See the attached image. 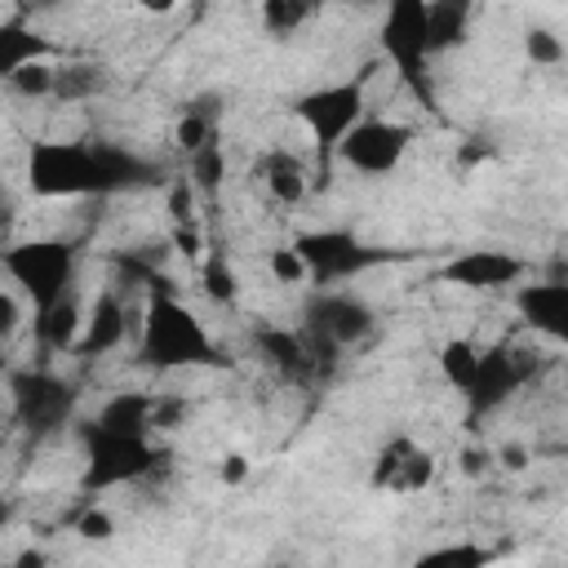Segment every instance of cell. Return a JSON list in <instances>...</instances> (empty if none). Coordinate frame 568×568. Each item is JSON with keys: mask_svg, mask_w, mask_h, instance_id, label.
I'll use <instances>...</instances> for the list:
<instances>
[{"mask_svg": "<svg viewBox=\"0 0 568 568\" xmlns=\"http://www.w3.org/2000/svg\"><path fill=\"white\" fill-rule=\"evenodd\" d=\"M493 559V550H484V546H439V550H426L422 555V564H462V568H479V564H488Z\"/></svg>", "mask_w": 568, "mask_h": 568, "instance_id": "32", "label": "cell"}, {"mask_svg": "<svg viewBox=\"0 0 568 568\" xmlns=\"http://www.w3.org/2000/svg\"><path fill=\"white\" fill-rule=\"evenodd\" d=\"M293 115L297 124L311 133L320 160H328L337 151V142L355 129L359 115H368V71L351 75V80H333V84H315L306 93L293 98Z\"/></svg>", "mask_w": 568, "mask_h": 568, "instance_id": "10", "label": "cell"}, {"mask_svg": "<svg viewBox=\"0 0 568 568\" xmlns=\"http://www.w3.org/2000/svg\"><path fill=\"white\" fill-rule=\"evenodd\" d=\"M515 311L519 320L546 337V342H568V280L550 275V280H519L515 284Z\"/></svg>", "mask_w": 568, "mask_h": 568, "instance_id": "15", "label": "cell"}, {"mask_svg": "<svg viewBox=\"0 0 568 568\" xmlns=\"http://www.w3.org/2000/svg\"><path fill=\"white\" fill-rule=\"evenodd\" d=\"M524 58H528L532 67H559V62H564V40H559V31H550V27H528V31H524Z\"/></svg>", "mask_w": 568, "mask_h": 568, "instance_id": "29", "label": "cell"}, {"mask_svg": "<svg viewBox=\"0 0 568 568\" xmlns=\"http://www.w3.org/2000/svg\"><path fill=\"white\" fill-rule=\"evenodd\" d=\"M18 98H31V102H53V62L40 58V62H27L22 71H13L4 80Z\"/></svg>", "mask_w": 568, "mask_h": 568, "instance_id": "27", "label": "cell"}, {"mask_svg": "<svg viewBox=\"0 0 568 568\" xmlns=\"http://www.w3.org/2000/svg\"><path fill=\"white\" fill-rule=\"evenodd\" d=\"M524 275H528V262L506 248H466L439 266V280L466 293H497V288L519 284Z\"/></svg>", "mask_w": 568, "mask_h": 568, "instance_id": "14", "label": "cell"}, {"mask_svg": "<svg viewBox=\"0 0 568 568\" xmlns=\"http://www.w3.org/2000/svg\"><path fill=\"white\" fill-rule=\"evenodd\" d=\"M293 248L306 262L311 288H337V284H351V280L377 271L382 262H390V248L368 244L346 226H311V231L293 235Z\"/></svg>", "mask_w": 568, "mask_h": 568, "instance_id": "6", "label": "cell"}, {"mask_svg": "<svg viewBox=\"0 0 568 568\" xmlns=\"http://www.w3.org/2000/svg\"><path fill=\"white\" fill-rule=\"evenodd\" d=\"M4 390H9V417L31 439H49V435L75 426V417H80V390L67 377H58L53 368H13Z\"/></svg>", "mask_w": 568, "mask_h": 568, "instance_id": "7", "label": "cell"}, {"mask_svg": "<svg viewBox=\"0 0 568 568\" xmlns=\"http://www.w3.org/2000/svg\"><path fill=\"white\" fill-rule=\"evenodd\" d=\"M186 182H191V191L195 195H213L217 186H222V178H226V155H222V142H204L200 151H191L186 155Z\"/></svg>", "mask_w": 568, "mask_h": 568, "instance_id": "26", "label": "cell"}, {"mask_svg": "<svg viewBox=\"0 0 568 568\" xmlns=\"http://www.w3.org/2000/svg\"><path fill=\"white\" fill-rule=\"evenodd\" d=\"M75 266H80V248L62 235H31L0 248V271L22 288V297L36 311H44L49 302L75 288Z\"/></svg>", "mask_w": 568, "mask_h": 568, "instance_id": "5", "label": "cell"}, {"mask_svg": "<svg viewBox=\"0 0 568 568\" xmlns=\"http://www.w3.org/2000/svg\"><path fill=\"white\" fill-rule=\"evenodd\" d=\"M413 151V129L404 120H386V115H359L355 129L337 142V160L364 178H386L395 173Z\"/></svg>", "mask_w": 568, "mask_h": 568, "instance_id": "11", "label": "cell"}, {"mask_svg": "<svg viewBox=\"0 0 568 568\" xmlns=\"http://www.w3.org/2000/svg\"><path fill=\"white\" fill-rule=\"evenodd\" d=\"M0 453H4V439H0Z\"/></svg>", "mask_w": 568, "mask_h": 568, "instance_id": "40", "label": "cell"}, {"mask_svg": "<svg viewBox=\"0 0 568 568\" xmlns=\"http://www.w3.org/2000/svg\"><path fill=\"white\" fill-rule=\"evenodd\" d=\"M124 337H129V311H124V302L111 288H102L93 297V306L84 311V328H80L75 351L84 359H98V355H111Z\"/></svg>", "mask_w": 568, "mask_h": 568, "instance_id": "16", "label": "cell"}, {"mask_svg": "<svg viewBox=\"0 0 568 568\" xmlns=\"http://www.w3.org/2000/svg\"><path fill=\"white\" fill-rule=\"evenodd\" d=\"M377 49L395 67L399 84L426 111H439L435 53H430V40H426V0H386L382 22H377Z\"/></svg>", "mask_w": 568, "mask_h": 568, "instance_id": "4", "label": "cell"}, {"mask_svg": "<svg viewBox=\"0 0 568 568\" xmlns=\"http://www.w3.org/2000/svg\"><path fill=\"white\" fill-rule=\"evenodd\" d=\"M9 519H13V506H9V497H0V532L9 528Z\"/></svg>", "mask_w": 568, "mask_h": 568, "instance_id": "38", "label": "cell"}, {"mask_svg": "<svg viewBox=\"0 0 568 568\" xmlns=\"http://www.w3.org/2000/svg\"><path fill=\"white\" fill-rule=\"evenodd\" d=\"M266 271H271V280H275V284H288V288L306 284V262H302V253L293 248V240L266 253Z\"/></svg>", "mask_w": 568, "mask_h": 568, "instance_id": "30", "label": "cell"}, {"mask_svg": "<svg viewBox=\"0 0 568 568\" xmlns=\"http://www.w3.org/2000/svg\"><path fill=\"white\" fill-rule=\"evenodd\" d=\"M200 284H204V293H209L217 306H231V302L240 297V288H235V271L226 266L222 253H213V257L200 266Z\"/></svg>", "mask_w": 568, "mask_h": 568, "instance_id": "28", "label": "cell"}, {"mask_svg": "<svg viewBox=\"0 0 568 568\" xmlns=\"http://www.w3.org/2000/svg\"><path fill=\"white\" fill-rule=\"evenodd\" d=\"M257 182H262V191H266L275 204H284V209H293V204H302V200L311 195V169H306V160H302L297 151H288V146H271V151L257 160Z\"/></svg>", "mask_w": 568, "mask_h": 568, "instance_id": "17", "label": "cell"}, {"mask_svg": "<svg viewBox=\"0 0 568 568\" xmlns=\"http://www.w3.org/2000/svg\"><path fill=\"white\" fill-rule=\"evenodd\" d=\"M253 351L262 355V364H266L275 377L293 382V386H311V382L328 368V364L315 355L311 337H306L302 328H284V324H257V328H253Z\"/></svg>", "mask_w": 568, "mask_h": 568, "instance_id": "13", "label": "cell"}, {"mask_svg": "<svg viewBox=\"0 0 568 568\" xmlns=\"http://www.w3.org/2000/svg\"><path fill=\"white\" fill-rule=\"evenodd\" d=\"M217 120H222V98H217V93L191 98V102L178 111V129H173L178 151L191 155V151H200L204 142H217Z\"/></svg>", "mask_w": 568, "mask_h": 568, "instance_id": "22", "label": "cell"}, {"mask_svg": "<svg viewBox=\"0 0 568 568\" xmlns=\"http://www.w3.org/2000/svg\"><path fill=\"white\" fill-rule=\"evenodd\" d=\"M80 328H84V306H80V293H62L58 302H49L44 311H36V342L53 355L62 351H75L80 342Z\"/></svg>", "mask_w": 568, "mask_h": 568, "instance_id": "19", "label": "cell"}, {"mask_svg": "<svg viewBox=\"0 0 568 568\" xmlns=\"http://www.w3.org/2000/svg\"><path fill=\"white\" fill-rule=\"evenodd\" d=\"M93 422L115 426V430H155V390H115L98 404Z\"/></svg>", "mask_w": 568, "mask_h": 568, "instance_id": "23", "label": "cell"}, {"mask_svg": "<svg viewBox=\"0 0 568 568\" xmlns=\"http://www.w3.org/2000/svg\"><path fill=\"white\" fill-rule=\"evenodd\" d=\"M18 324H22V306L9 288H0V342H9L18 333Z\"/></svg>", "mask_w": 568, "mask_h": 568, "instance_id": "34", "label": "cell"}, {"mask_svg": "<svg viewBox=\"0 0 568 568\" xmlns=\"http://www.w3.org/2000/svg\"><path fill=\"white\" fill-rule=\"evenodd\" d=\"M377 328V315L364 297L346 293V288H311V297L302 302V333L311 337L315 355L333 368L342 351L368 342Z\"/></svg>", "mask_w": 568, "mask_h": 568, "instance_id": "8", "label": "cell"}, {"mask_svg": "<svg viewBox=\"0 0 568 568\" xmlns=\"http://www.w3.org/2000/svg\"><path fill=\"white\" fill-rule=\"evenodd\" d=\"M71 0H13V13L18 18H27V22H36V18H53V13H62Z\"/></svg>", "mask_w": 568, "mask_h": 568, "instance_id": "33", "label": "cell"}, {"mask_svg": "<svg viewBox=\"0 0 568 568\" xmlns=\"http://www.w3.org/2000/svg\"><path fill=\"white\" fill-rule=\"evenodd\" d=\"M75 532H80L84 541H111V537H115V515H111L106 506H84V510L75 515Z\"/></svg>", "mask_w": 568, "mask_h": 568, "instance_id": "31", "label": "cell"}, {"mask_svg": "<svg viewBox=\"0 0 568 568\" xmlns=\"http://www.w3.org/2000/svg\"><path fill=\"white\" fill-rule=\"evenodd\" d=\"M501 466L519 470V466H524V448H515V444H510V448H501Z\"/></svg>", "mask_w": 568, "mask_h": 568, "instance_id": "37", "label": "cell"}, {"mask_svg": "<svg viewBox=\"0 0 568 568\" xmlns=\"http://www.w3.org/2000/svg\"><path fill=\"white\" fill-rule=\"evenodd\" d=\"M430 479H435V453L422 448L408 430L390 435V439L377 448L373 475H368V484H373L377 493H395V497H413V493H422Z\"/></svg>", "mask_w": 568, "mask_h": 568, "instance_id": "12", "label": "cell"}, {"mask_svg": "<svg viewBox=\"0 0 568 568\" xmlns=\"http://www.w3.org/2000/svg\"><path fill=\"white\" fill-rule=\"evenodd\" d=\"M537 351L515 346V342H497L479 351V368L470 377V386L462 390V408H466V426L475 430L479 422H488L493 413H501L532 377H537Z\"/></svg>", "mask_w": 568, "mask_h": 568, "instance_id": "9", "label": "cell"}, {"mask_svg": "<svg viewBox=\"0 0 568 568\" xmlns=\"http://www.w3.org/2000/svg\"><path fill=\"white\" fill-rule=\"evenodd\" d=\"M0 204H4V191H0Z\"/></svg>", "mask_w": 568, "mask_h": 568, "instance_id": "41", "label": "cell"}, {"mask_svg": "<svg viewBox=\"0 0 568 568\" xmlns=\"http://www.w3.org/2000/svg\"><path fill=\"white\" fill-rule=\"evenodd\" d=\"M40 58H53V44H49V36L36 27V22H27V18H4L0 22V84L13 75V71H22L27 62H40Z\"/></svg>", "mask_w": 568, "mask_h": 568, "instance_id": "20", "label": "cell"}, {"mask_svg": "<svg viewBox=\"0 0 568 568\" xmlns=\"http://www.w3.org/2000/svg\"><path fill=\"white\" fill-rule=\"evenodd\" d=\"M138 364L151 373H186V368H226L231 359L204 328V320L182 302L169 275L146 284L142 324H138Z\"/></svg>", "mask_w": 568, "mask_h": 568, "instance_id": "2", "label": "cell"}, {"mask_svg": "<svg viewBox=\"0 0 568 568\" xmlns=\"http://www.w3.org/2000/svg\"><path fill=\"white\" fill-rule=\"evenodd\" d=\"M106 89H111V67L93 58H71L62 67L53 62V102H89Z\"/></svg>", "mask_w": 568, "mask_h": 568, "instance_id": "21", "label": "cell"}, {"mask_svg": "<svg viewBox=\"0 0 568 568\" xmlns=\"http://www.w3.org/2000/svg\"><path fill=\"white\" fill-rule=\"evenodd\" d=\"M479 342L475 337H448L444 346H439V377L448 382V390H466L470 386V377H475V368H479Z\"/></svg>", "mask_w": 568, "mask_h": 568, "instance_id": "25", "label": "cell"}, {"mask_svg": "<svg viewBox=\"0 0 568 568\" xmlns=\"http://www.w3.org/2000/svg\"><path fill=\"white\" fill-rule=\"evenodd\" d=\"M351 4H386V0H351Z\"/></svg>", "mask_w": 568, "mask_h": 568, "instance_id": "39", "label": "cell"}, {"mask_svg": "<svg viewBox=\"0 0 568 568\" xmlns=\"http://www.w3.org/2000/svg\"><path fill=\"white\" fill-rule=\"evenodd\" d=\"M244 475H248V462L231 453V457H226V466H222V479H226V484H240Z\"/></svg>", "mask_w": 568, "mask_h": 568, "instance_id": "35", "label": "cell"}, {"mask_svg": "<svg viewBox=\"0 0 568 568\" xmlns=\"http://www.w3.org/2000/svg\"><path fill=\"white\" fill-rule=\"evenodd\" d=\"M475 9H479V0H426V40H430L435 58H444L470 40Z\"/></svg>", "mask_w": 568, "mask_h": 568, "instance_id": "18", "label": "cell"}, {"mask_svg": "<svg viewBox=\"0 0 568 568\" xmlns=\"http://www.w3.org/2000/svg\"><path fill=\"white\" fill-rule=\"evenodd\" d=\"M328 0H262L257 4V22L271 40H293L302 27H311L324 13Z\"/></svg>", "mask_w": 568, "mask_h": 568, "instance_id": "24", "label": "cell"}, {"mask_svg": "<svg viewBox=\"0 0 568 568\" xmlns=\"http://www.w3.org/2000/svg\"><path fill=\"white\" fill-rule=\"evenodd\" d=\"M75 439L84 448V466H80L84 493H111V488L142 484L164 462V448L146 430H115L93 417H75Z\"/></svg>", "mask_w": 568, "mask_h": 568, "instance_id": "3", "label": "cell"}, {"mask_svg": "<svg viewBox=\"0 0 568 568\" xmlns=\"http://www.w3.org/2000/svg\"><path fill=\"white\" fill-rule=\"evenodd\" d=\"M142 13H151V18H164V13H173L182 0H133Z\"/></svg>", "mask_w": 568, "mask_h": 568, "instance_id": "36", "label": "cell"}, {"mask_svg": "<svg viewBox=\"0 0 568 568\" xmlns=\"http://www.w3.org/2000/svg\"><path fill=\"white\" fill-rule=\"evenodd\" d=\"M22 178L40 200H111L164 186L169 169L106 138H40L27 146Z\"/></svg>", "mask_w": 568, "mask_h": 568, "instance_id": "1", "label": "cell"}]
</instances>
